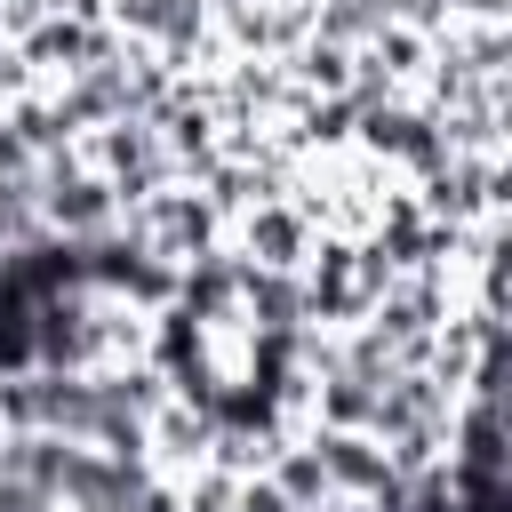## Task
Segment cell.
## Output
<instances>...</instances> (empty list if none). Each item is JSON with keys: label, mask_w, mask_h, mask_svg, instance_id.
Masks as SVG:
<instances>
[{"label": "cell", "mask_w": 512, "mask_h": 512, "mask_svg": "<svg viewBox=\"0 0 512 512\" xmlns=\"http://www.w3.org/2000/svg\"><path fill=\"white\" fill-rule=\"evenodd\" d=\"M168 280L96 256V248H40L0 280V368H64V376H112L144 352H160Z\"/></svg>", "instance_id": "obj_1"}, {"label": "cell", "mask_w": 512, "mask_h": 512, "mask_svg": "<svg viewBox=\"0 0 512 512\" xmlns=\"http://www.w3.org/2000/svg\"><path fill=\"white\" fill-rule=\"evenodd\" d=\"M288 304L272 280L256 272H200L192 288L168 296V320H160V360L176 368V384L224 416V424H248L272 408L280 392V368H288Z\"/></svg>", "instance_id": "obj_2"}, {"label": "cell", "mask_w": 512, "mask_h": 512, "mask_svg": "<svg viewBox=\"0 0 512 512\" xmlns=\"http://www.w3.org/2000/svg\"><path fill=\"white\" fill-rule=\"evenodd\" d=\"M464 480H472V512H504V488H496V408H480V416H472Z\"/></svg>", "instance_id": "obj_3"}]
</instances>
